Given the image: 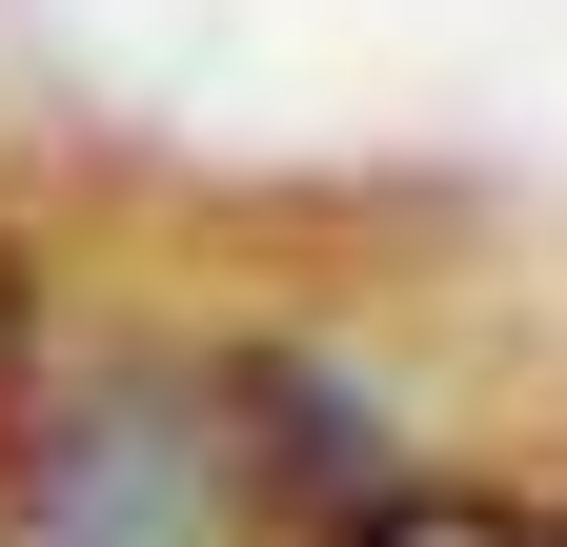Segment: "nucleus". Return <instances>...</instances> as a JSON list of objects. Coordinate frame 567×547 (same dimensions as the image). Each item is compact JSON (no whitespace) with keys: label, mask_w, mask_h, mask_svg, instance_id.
I'll list each match as a JSON object with an SVG mask.
<instances>
[{"label":"nucleus","mask_w":567,"mask_h":547,"mask_svg":"<svg viewBox=\"0 0 567 547\" xmlns=\"http://www.w3.org/2000/svg\"><path fill=\"white\" fill-rule=\"evenodd\" d=\"M324 547H567V507H527V487H405V507H344Z\"/></svg>","instance_id":"2"},{"label":"nucleus","mask_w":567,"mask_h":547,"mask_svg":"<svg viewBox=\"0 0 567 547\" xmlns=\"http://www.w3.org/2000/svg\"><path fill=\"white\" fill-rule=\"evenodd\" d=\"M21 385H41V285H21V244H0V466H21Z\"/></svg>","instance_id":"3"},{"label":"nucleus","mask_w":567,"mask_h":547,"mask_svg":"<svg viewBox=\"0 0 567 547\" xmlns=\"http://www.w3.org/2000/svg\"><path fill=\"white\" fill-rule=\"evenodd\" d=\"M244 426V385H203V405H122V426H82L41 466V507H21V547H244V466H203ZM324 547V527H305Z\"/></svg>","instance_id":"1"}]
</instances>
